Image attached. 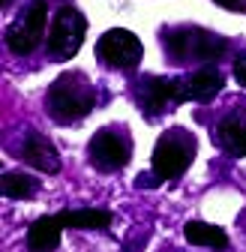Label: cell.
Listing matches in <instances>:
<instances>
[{
    "mask_svg": "<svg viewBox=\"0 0 246 252\" xmlns=\"http://www.w3.org/2000/svg\"><path fill=\"white\" fill-rule=\"evenodd\" d=\"M162 48L177 63L195 60V63L213 66V60H219L228 51V42L219 33H213V30H204L195 24H177V27L162 30Z\"/></svg>",
    "mask_w": 246,
    "mask_h": 252,
    "instance_id": "1",
    "label": "cell"
},
{
    "mask_svg": "<svg viewBox=\"0 0 246 252\" xmlns=\"http://www.w3.org/2000/svg\"><path fill=\"white\" fill-rule=\"evenodd\" d=\"M93 105L96 93L84 72H63L48 87V114L57 123H75L93 111Z\"/></svg>",
    "mask_w": 246,
    "mask_h": 252,
    "instance_id": "2",
    "label": "cell"
},
{
    "mask_svg": "<svg viewBox=\"0 0 246 252\" xmlns=\"http://www.w3.org/2000/svg\"><path fill=\"white\" fill-rule=\"evenodd\" d=\"M192 159H195V138L186 129H171L153 147L150 168H153V177L174 180L192 165Z\"/></svg>",
    "mask_w": 246,
    "mask_h": 252,
    "instance_id": "3",
    "label": "cell"
},
{
    "mask_svg": "<svg viewBox=\"0 0 246 252\" xmlns=\"http://www.w3.org/2000/svg\"><path fill=\"white\" fill-rule=\"evenodd\" d=\"M45 21H48V0H30L27 9L6 27V45L12 54L24 57L33 54L45 36Z\"/></svg>",
    "mask_w": 246,
    "mask_h": 252,
    "instance_id": "4",
    "label": "cell"
},
{
    "mask_svg": "<svg viewBox=\"0 0 246 252\" xmlns=\"http://www.w3.org/2000/svg\"><path fill=\"white\" fill-rule=\"evenodd\" d=\"M87 33V18L75 9V6H63L57 9L51 30H48V54L57 60H69L78 54L81 42Z\"/></svg>",
    "mask_w": 246,
    "mask_h": 252,
    "instance_id": "5",
    "label": "cell"
},
{
    "mask_svg": "<svg viewBox=\"0 0 246 252\" xmlns=\"http://www.w3.org/2000/svg\"><path fill=\"white\" fill-rule=\"evenodd\" d=\"M96 54H99V60L108 69H135L141 63L144 48H141V39L132 33V30L111 27V30H105V33L99 36Z\"/></svg>",
    "mask_w": 246,
    "mask_h": 252,
    "instance_id": "6",
    "label": "cell"
},
{
    "mask_svg": "<svg viewBox=\"0 0 246 252\" xmlns=\"http://www.w3.org/2000/svg\"><path fill=\"white\" fill-rule=\"evenodd\" d=\"M186 102V81L183 78H159L150 75L138 87V105L147 117H159L165 111H174V105Z\"/></svg>",
    "mask_w": 246,
    "mask_h": 252,
    "instance_id": "7",
    "label": "cell"
},
{
    "mask_svg": "<svg viewBox=\"0 0 246 252\" xmlns=\"http://www.w3.org/2000/svg\"><path fill=\"white\" fill-rule=\"evenodd\" d=\"M90 162H93L99 171H120L126 168L129 156H132V141L123 129H99L87 144Z\"/></svg>",
    "mask_w": 246,
    "mask_h": 252,
    "instance_id": "8",
    "label": "cell"
},
{
    "mask_svg": "<svg viewBox=\"0 0 246 252\" xmlns=\"http://www.w3.org/2000/svg\"><path fill=\"white\" fill-rule=\"evenodd\" d=\"M219 147L231 156H246V99L234 102L231 111L216 126Z\"/></svg>",
    "mask_w": 246,
    "mask_h": 252,
    "instance_id": "9",
    "label": "cell"
},
{
    "mask_svg": "<svg viewBox=\"0 0 246 252\" xmlns=\"http://www.w3.org/2000/svg\"><path fill=\"white\" fill-rule=\"evenodd\" d=\"M21 159L30 165V168H36V171H45V174H57L60 171V156L54 150V144L36 132V129H30L24 144H21Z\"/></svg>",
    "mask_w": 246,
    "mask_h": 252,
    "instance_id": "10",
    "label": "cell"
},
{
    "mask_svg": "<svg viewBox=\"0 0 246 252\" xmlns=\"http://www.w3.org/2000/svg\"><path fill=\"white\" fill-rule=\"evenodd\" d=\"M183 81H186V102H210L225 84V78L216 66H201Z\"/></svg>",
    "mask_w": 246,
    "mask_h": 252,
    "instance_id": "11",
    "label": "cell"
},
{
    "mask_svg": "<svg viewBox=\"0 0 246 252\" xmlns=\"http://www.w3.org/2000/svg\"><path fill=\"white\" fill-rule=\"evenodd\" d=\"M63 228H78V231H102L111 225V213L102 207H75V210H60L57 213Z\"/></svg>",
    "mask_w": 246,
    "mask_h": 252,
    "instance_id": "12",
    "label": "cell"
},
{
    "mask_svg": "<svg viewBox=\"0 0 246 252\" xmlns=\"http://www.w3.org/2000/svg\"><path fill=\"white\" fill-rule=\"evenodd\" d=\"M60 234H63V225H60L57 213L54 216H39L36 222L27 228V249L30 252H51V249H57Z\"/></svg>",
    "mask_w": 246,
    "mask_h": 252,
    "instance_id": "13",
    "label": "cell"
},
{
    "mask_svg": "<svg viewBox=\"0 0 246 252\" xmlns=\"http://www.w3.org/2000/svg\"><path fill=\"white\" fill-rule=\"evenodd\" d=\"M183 237L192 246H216V249L228 246V234L219 225H210V222H186L183 225Z\"/></svg>",
    "mask_w": 246,
    "mask_h": 252,
    "instance_id": "14",
    "label": "cell"
},
{
    "mask_svg": "<svg viewBox=\"0 0 246 252\" xmlns=\"http://www.w3.org/2000/svg\"><path fill=\"white\" fill-rule=\"evenodd\" d=\"M0 189H3L6 198H33L36 189H39V180L30 177V174H21V171H6Z\"/></svg>",
    "mask_w": 246,
    "mask_h": 252,
    "instance_id": "15",
    "label": "cell"
},
{
    "mask_svg": "<svg viewBox=\"0 0 246 252\" xmlns=\"http://www.w3.org/2000/svg\"><path fill=\"white\" fill-rule=\"evenodd\" d=\"M234 78H237V84L246 87V51L237 54V60H234Z\"/></svg>",
    "mask_w": 246,
    "mask_h": 252,
    "instance_id": "16",
    "label": "cell"
},
{
    "mask_svg": "<svg viewBox=\"0 0 246 252\" xmlns=\"http://www.w3.org/2000/svg\"><path fill=\"white\" fill-rule=\"evenodd\" d=\"M219 3L222 9H231V12H246V0H213Z\"/></svg>",
    "mask_w": 246,
    "mask_h": 252,
    "instance_id": "17",
    "label": "cell"
},
{
    "mask_svg": "<svg viewBox=\"0 0 246 252\" xmlns=\"http://www.w3.org/2000/svg\"><path fill=\"white\" fill-rule=\"evenodd\" d=\"M9 3H12V0H3V6H9Z\"/></svg>",
    "mask_w": 246,
    "mask_h": 252,
    "instance_id": "18",
    "label": "cell"
}]
</instances>
